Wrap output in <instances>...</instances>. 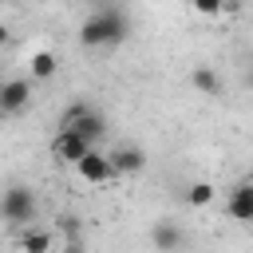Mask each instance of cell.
<instances>
[{
  "mask_svg": "<svg viewBox=\"0 0 253 253\" xmlns=\"http://www.w3.org/2000/svg\"><path fill=\"white\" fill-rule=\"evenodd\" d=\"M36 210H40V202H36V194H32L24 182H12V186L0 194V217H4L8 225H32V221H36Z\"/></svg>",
  "mask_w": 253,
  "mask_h": 253,
  "instance_id": "3",
  "label": "cell"
},
{
  "mask_svg": "<svg viewBox=\"0 0 253 253\" xmlns=\"http://www.w3.org/2000/svg\"><path fill=\"white\" fill-rule=\"evenodd\" d=\"M213 194H217V190H213V182H194V186L186 190V202H190L194 210H202V206H210V202H213Z\"/></svg>",
  "mask_w": 253,
  "mask_h": 253,
  "instance_id": "13",
  "label": "cell"
},
{
  "mask_svg": "<svg viewBox=\"0 0 253 253\" xmlns=\"http://www.w3.org/2000/svg\"><path fill=\"white\" fill-rule=\"evenodd\" d=\"M107 154V162H111V174L119 178H126V174H138L142 166H146V150L142 146H134V142H123V146H115V150H103Z\"/></svg>",
  "mask_w": 253,
  "mask_h": 253,
  "instance_id": "5",
  "label": "cell"
},
{
  "mask_svg": "<svg viewBox=\"0 0 253 253\" xmlns=\"http://www.w3.org/2000/svg\"><path fill=\"white\" fill-rule=\"evenodd\" d=\"M28 103H32V79H24V75L0 79V115H4V119L28 111Z\"/></svg>",
  "mask_w": 253,
  "mask_h": 253,
  "instance_id": "4",
  "label": "cell"
},
{
  "mask_svg": "<svg viewBox=\"0 0 253 253\" xmlns=\"http://www.w3.org/2000/svg\"><path fill=\"white\" fill-rule=\"evenodd\" d=\"M75 170H79V178L83 182H91V186H103V182H111L115 174H111V162H107V154L95 146V150H87L79 162H75Z\"/></svg>",
  "mask_w": 253,
  "mask_h": 253,
  "instance_id": "7",
  "label": "cell"
},
{
  "mask_svg": "<svg viewBox=\"0 0 253 253\" xmlns=\"http://www.w3.org/2000/svg\"><path fill=\"white\" fill-rule=\"evenodd\" d=\"M55 229L63 233V241H75V237H83V221H79L75 213H59V217H55Z\"/></svg>",
  "mask_w": 253,
  "mask_h": 253,
  "instance_id": "14",
  "label": "cell"
},
{
  "mask_svg": "<svg viewBox=\"0 0 253 253\" xmlns=\"http://www.w3.org/2000/svg\"><path fill=\"white\" fill-rule=\"evenodd\" d=\"M190 83H194L202 95H210V99L221 95V75H217L213 67H194V71H190Z\"/></svg>",
  "mask_w": 253,
  "mask_h": 253,
  "instance_id": "10",
  "label": "cell"
},
{
  "mask_svg": "<svg viewBox=\"0 0 253 253\" xmlns=\"http://www.w3.org/2000/svg\"><path fill=\"white\" fill-rule=\"evenodd\" d=\"M126 36H130V16L119 4H99L79 24V43L83 47H119Z\"/></svg>",
  "mask_w": 253,
  "mask_h": 253,
  "instance_id": "1",
  "label": "cell"
},
{
  "mask_svg": "<svg viewBox=\"0 0 253 253\" xmlns=\"http://www.w3.org/2000/svg\"><path fill=\"white\" fill-rule=\"evenodd\" d=\"M59 130H71V134H79L87 146H99V138L107 134V119H103V111H95L91 103H71V107L63 111V119H59Z\"/></svg>",
  "mask_w": 253,
  "mask_h": 253,
  "instance_id": "2",
  "label": "cell"
},
{
  "mask_svg": "<svg viewBox=\"0 0 253 253\" xmlns=\"http://www.w3.org/2000/svg\"><path fill=\"white\" fill-rule=\"evenodd\" d=\"M150 241H154V249H158V253H178V249H182V241H186V233H182V225H178V221L162 217V221H154Z\"/></svg>",
  "mask_w": 253,
  "mask_h": 253,
  "instance_id": "9",
  "label": "cell"
},
{
  "mask_svg": "<svg viewBox=\"0 0 253 253\" xmlns=\"http://www.w3.org/2000/svg\"><path fill=\"white\" fill-rule=\"evenodd\" d=\"M4 43H8V24L0 20V47H4Z\"/></svg>",
  "mask_w": 253,
  "mask_h": 253,
  "instance_id": "16",
  "label": "cell"
},
{
  "mask_svg": "<svg viewBox=\"0 0 253 253\" xmlns=\"http://www.w3.org/2000/svg\"><path fill=\"white\" fill-rule=\"evenodd\" d=\"M59 67L55 51H32V79H51Z\"/></svg>",
  "mask_w": 253,
  "mask_h": 253,
  "instance_id": "12",
  "label": "cell"
},
{
  "mask_svg": "<svg viewBox=\"0 0 253 253\" xmlns=\"http://www.w3.org/2000/svg\"><path fill=\"white\" fill-rule=\"evenodd\" d=\"M225 213L233 217V221H253V186H249V178H241L233 190H229V198H225Z\"/></svg>",
  "mask_w": 253,
  "mask_h": 253,
  "instance_id": "8",
  "label": "cell"
},
{
  "mask_svg": "<svg viewBox=\"0 0 253 253\" xmlns=\"http://www.w3.org/2000/svg\"><path fill=\"white\" fill-rule=\"evenodd\" d=\"M87 150H95V146H87L79 134H71V130H55V138H51V158L55 162H63V166H75Z\"/></svg>",
  "mask_w": 253,
  "mask_h": 253,
  "instance_id": "6",
  "label": "cell"
},
{
  "mask_svg": "<svg viewBox=\"0 0 253 253\" xmlns=\"http://www.w3.org/2000/svg\"><path fill=\"white\" fill-rule=\"evenodd\" d=\"M20 249H24V253H51V233L28 225V229L20 233Z\"/></svg>",
  "mask_w": 253,
  "mask_h": 253,
  "instance_id": "11",
  "label": "cell"
},
{
  "mask_svg": "<svg viewBox=\"0 0 253 253\" xmlns=\"http://www.w3.org/2000/svg\"><path fill=\"white\" fill-rule=\"evenodd\" d=\"M63 253H87V249H83V237H75V241H63Z\"/></svg>",
  "mask_w": 253,
  "mask_h": 253,
  "instance_id": "15",
  "label": "cell"
}]
</instances>
